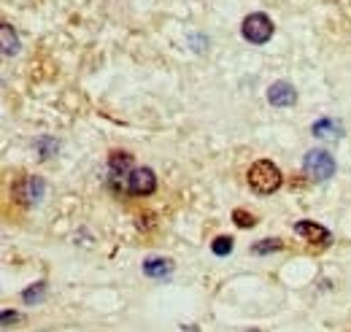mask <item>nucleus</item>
I'll use <instances>...</instances> for the list:
<instances>
[{"instance_id": "nucleus-1", "label": "nucleus", "mask_w": 351, "mask_h": 332, "mask_svg": "<svg viewBox=\"0 0 351 332\" xmlns=\"http://www.w3.org/2000/svg\"><path fill=\"white\" fill-rule=\"evenodd\" d=\"M249 187L257 192V195H273L281 184H284V176L281 170L273 165L270 160H260L249 167V176H246Z\"/></svg>"}, {"instance_id": "nucleus-2", "label": "nucleus", "mask_w": 351, "mask_h": 332, "mask_svg": "<svg viewBox=\"0 0 351 332\" xmlns=\"http://www.w3.org/2000/svg\"><path fill=\"white\" fill-rule=\"evenodd\" d=\"M303 170L311 181H327L335 176V157L324 149H311L303 160Z\"/></svg>"}, {"instance_id": "nucleus-3", "label": "nucleus", "mask_w": 351, "mask_h": 332, "mask_svg": "<svg viewBox=\"0 0 351 332\" xmlns=\"http://www.w3.org/2000/svg\"><path fill=\"white\" fill-rule=\"evenodd\" d=\"M154 189H157V176L152 167H132L130 176L125 178V195L146 198L154 195Z\"/></svg>"}, {"instance_id": "nucleus-4", "label": "nucleus", "mask_w": 351, "mask_h": 332, "mask_svg": "<svg viewBox=\"0 0 351 332\" xmlns=\"http://www.w3.org/2000/svg\"><path fill=\"white\" fill-rule=\"evenodd\" d=\"M241 33H243V38L249 43H267L270 41V36H273V22H270V16L267 14H249L246 19H243V25H241Z\"/></svg>"}, {"instance_id": "nucleus-5", "label": "nucleus", "mask_w": 351, "mask_h": 332, "mask_svg": "<svg viewBox=\"0 0 351 332\" xmlns=\"http://www.w3.org/2000/svg\"><path fill=\"white\" fill-rule=\"evenodd\" d=\"M132 170V154L128 152H111L108 157V184L114 192L125 195V178L130 176Z\"/></svg>"}, {"instance_id": "nucleus-6", "label": "nucleus", "mask_w": 351, "mask_h": 332, "mask_svg": "<svg viewBox=\"0 0 351 332\" xmlns=\"http://www.w3.org/2000/svg\"><path fill=\"white\" fill-rule=\"evenodd\" d=\"M44 192H46V184L38 176H25V178H19L16 187H14V198L25 208L38 206L41 198H44Z\"/></svg>"}, {"instance_id": "nucleus-7", "label": "nucleus", "mask_w": 351, "mask_h": 332, "mask_svg": "<svg viewBox=\"0 0 351 332\" xmlns=\"http://www.w3.org/2000/svg\"><path fill=\"white\" fill-rule=\"evenodd\" d=\"M295 233H298L303 241H308L311 246H319V249H324V246L332 244L330 230L322 227V224H316V222H298V224H295Z\"/></svg>"}, {"instance_id": "nucleus-8", "label": "nucleus", "mask_w": 351, "mask_h": 332, "mask_svg": "<svg viewBox=\"0 0 351 332\" xmlns=\"http://www.w3.org/2000/svg\"><path fill=\"white\" fill-rule=\"evenodd\" d=\"M267 103L276 108H289L298 103V89L289 82H273L267 86Z\"/></svg>"}, {"instance_id": "nucleus-9", "label": "nucleus", "mask_w": 351, "mask_h": 332, "mask_svg": "<svg viewBox=\"0 0 351 332\" xmlns=\"http://www.w3.org/2000/svg\"><path fill=\"white\" fill-rule=\"evenodd\" d=\"M143 273H146L149 278L162 281V278H168V276L173 273V262L165 259V257H149V259L143 262Z\"/></svg>"}, {"instance_id": "nucleus-10", "label": "nucleus", "mask_w": 351, "mask_h": 332, "mask_svg": "<svg viewBox=\"0 0 351 332\" xmlns=\"http://www.w3.org/2000/svg\"><path fill=\"white\" fill-rule=\"evenodd\" d=\"M311 132H313V138H319V141H338L341 135H343V127L338 125L335 119H319V122H313V127H311Z\"/></svg>"}, {"instance_id": "nucleus-11", "label": "nucleus", "mask_w": 351, "mask_h": 332, "mask_svg": "<svg viewBox=\"0 0 351 332\" xmlns=\"http://www.w3.org/2000/svg\"><path fill=\"white\" fill-rule=\"evenodd\" d=\"M0 33H3V54H5V57H14V54L19 51V38H16V33L11 30L8 22H3Z\"/></svg>"}, {"instance_id": "nucleus-12", "label": "nucleus", "mask_w": 351, "mask_h": 332, "mask_svg": "<svg viewBox=\"0 0 351 332\" xmlns=\"http://www.w3.org/2000/svg\"><path fill=\"white\" fill-rule=\"evenodd\" d=\"M44 297H46V284H44V281H38L36 287H30V289L22 292V300H25L27 305H36V303H41Z\"/></svg>"}, {"instance_id": "nucleus-13", "label": "nucleus", "mask_w": 351, "mask_h": 332, "mask_svg": "<svg viewBox=\"0 0 351 332\" xmlns=\"http://www.w3.org/2000/svg\"><path fill=\"white\" fill-rule=\"evenodd\" d=\"M232 219H235V224H238L241 230H249V227L257 224V216L249 213V211H243V208H235V211H232Z\"/></svg>"}, {"instance_id": "nucleus-14", "label": "nucleus", "mask_w": 351, "mask_h": 332, "mask_svg": "<svg viewBox=\"0 0 351 332\" xmlns=\"http://www.w3.org/2000/svg\"><path fill=\"white\" fill-rule=\"evenodd\" d=\"M232 238L230 235H219V238H214V244H211V251L217 254V257H227L230 251H232Z\"/></svg>"}, {"instance_id": "nucleus-15", "label": "nucleus", "mask_w": 351, "mask_h": 332, "mask_svg": "<svg viewBox=\"0 0 351 332\" xmlns=\"http://www.w3.org/2000/svg\"><path fill=\"white\" fill-rule=\"evenodd\" d=\"M281 249H284V244L278 238H265L263 244H254L252 246L254 254H273V251H281Z\"/></svg>"}, {"instance_id": "nucleus-16", "label": "nucleus", "mask_w": 351, "mask_h": 332, "mask_svg": "<svg viewBox=\"0 0 351 332\" xmlns=\"http://www.w3.org/2000/svg\"><path fill=\"white\" fill-rule=\"evenodd\" d=\"M36 146H38V154H41V160H49V157H54L57 154V141H51V138H38L36 141Z\"/></svg>"}, {"instance_id": "nucleus-17", "label": "nucleus", "mask_w": 351, "mask_h": 332, "mask_svg": "<svg viewBox=\"0 0 351 332\" xmlns=\"http://www.w3.org/2000/svg\"><path fill=\"white\" fill-rule=\"evenodd\" d=\"M16 322H22L19 313H14V311H3V327H11V324H16Z\"/></svg>"}, {"instance_id": "nucleus-18", "label": "nucleus", "mask_w": 351, "mask_h": 332, "mask_svg": "<svg viewBox=\"0 0 351 332\" xmlns=\"http://www.w3.org/2000/svg\"><path fill=\"white\" fill-rule=\"evenodd\" d=\"M330 3H332V0H330Z\"/></svg>"}, {"instance_id": "nucleus-19", "label": "nucleus", "mask_w": 351, "mask_h": 332, "mask_svg": "<svg viewBox=\"0 0 351 332\" xmlns=\"http://www.w3.org/2000/svg\"><path fill=\"white\" fill-rule=\"evenodd\" d=\"M254 332H257V330H254Z\"/></svg>"}]
</instances>
